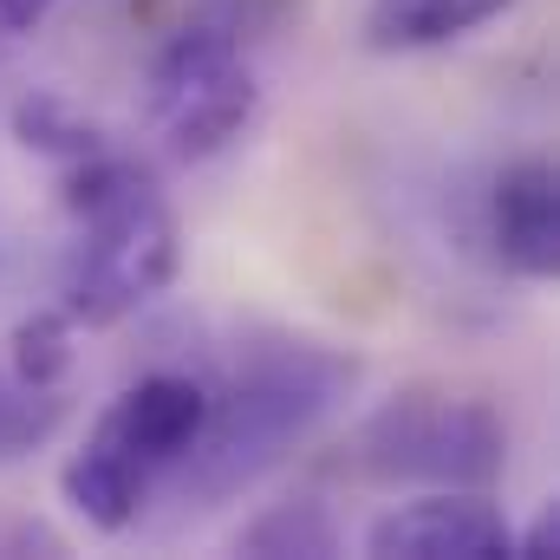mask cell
<instances>
[{
    "instance_id": "cell-1",
    "label": "cell",
    "mask_w": 560,
    "mask_h": 560,
    "mask_svg": "<svg viewBox=\"0 0 560 560\" xmlns=\"http://www.w3.org/2000/svg\"><path fill=\"white\" fill-rule=\"evenodd\" d=\"M352 385H359V359L339 346H319V339L248 346L235 359V372L222 385H209L202 430L183 450L176 476L163 482L170 502L183 515L235 502L242 489L275 476L319 423H332V411L352 398Z\"/></svg>"
},
{
    "instance_id": "cell-2",
    "label": "cell",
    "mask_w": 560,
    "mask_h": 560,
    "mask_svg": "<svg viewBox=\"0 0 560 560\" xmlns=\"http://www.w3.org/2000/svg\"><path fill=\"white\" fill-rule=\"evenodd\" d=\"M66 215L72 248L59 275V313L72 326H118L143 313L183 268V229L156 176L118 150H92L66 163Z\"/></svg>"
},
{
    "instance_id": "cell-3",
    "label": "cell",
    "mask_w": 560,
    "mask_h": 560,
    "mask_svg": "<svg viewBox=\"0 0 560 560\" xmlns=\"http://www.w3.org/2000/svg\"><path fill=\"white\" fill-rule=\"evenodd\" d=\"M202 411L209 385L189 372H143L138 385H125L59 469L72 515L98 535H131L143 509L163 495V482L176 476L183 450L196 443Z\"/></svg>"
},
{
    "instance_id": "cell-4",
    "label": "cell",
    "mask_w": 560,
    "mask_h": 560,
    "mask_svg": "<svg viewBox=\"0 0 560 560\" xmlns=\"http://www.w3.org/2000/svg\"><path fill=\"white\" fill-rule=\"evenodd\" d=\"M352 476L385 489H489L509 469V423L469 392H398L346 443Z\"/></svg>"
},
{
    "instance_id": "cell-5",
    "label": "cell",
    "mask_w": 560,
    "mask_h": 560,
    "mask_svg": "<svg viewBox=\"0 0 560 560\" xmlns=\"http://www.w3.org/2000/svg\"><path fill=\"white\" fill-rule=\"evenodd\" d=\"M261 112V79L248 59V39H235L222 20H189L170 33L143 72V118L176 163H209L229 143L248 138Z\"/></svg>"
},
{
    "instance_id": "cell-6",
    "label": "cell",
    "mask_w": 560,
    "mask_h": 560,
    "mask_svg": "<svg viewBox=\"0 0 560 560\" xmlns=\"http://www.w3.org/2000/svg\"><path fill=\"white\" fill-rule=\"evenodd\" d=\"M509 548L515 528L482 489H423L365 528V555L378 560H489Z\"/></svg>"
},
{
    "instance_id": "cell-7",
    "label": "cell",
    "mask_w": 560,
    "mask_h": 560,
    "mask_svg": "<svg viewBox=\"0 0 560 560\" xmlns=\"http://www.w3.org/2000/svg\"><path fill=\"white\" fill-rule=\"evenodd\" d=\"M482 242L515 280H555L560 268V183L548 156H515L482 189Z\"/></svg>"
},
{
    "instance_id": "cell-8",
    "label": "cell",
    "mask_w": 560,
    "mask_h": 560,
    "mask_svg": "<svg viewBox=\"0 0 560 560\" xmlns=\"http://www.w3.org/2000/svg\"><path fill=\"white\" fill-rule=\"evenodd\" d=\"M515 0H372L365 13V46L372 52H430L450 46L476 26H489Z\"/></svg>"
},
{
    "instance_id": "cell-9",
    "label": "cell",
    "mask_w": 560,
    "mask_h": 560,
    "mask_svg": "<svg viewBox=\"0 0 560 560\" xmlns=\"http://www.w3.org/2000/svg\"><path fill=\"white\" fill-rule=\"evenodd\" d=\"M13 138L26 143V150H39V156H52V163H79V156L105 150L98 125L85 112H72L59 92H26L13 105Z\"/></svg>"
},
{
    "instance_id": "cell-10",
    "label": "cell",
    "mask_w": 560,
    "mask_h": 560,
    "mask_svg": "<svg viewBox=\"0 0 560 560\" xmlns=\"http://www.w3.org/2000/svg\"><path fill=\"white\" fill-rule=\"evenodd\" d=\"M242 555H332L339 548V522L326 502L300 495V502H275L268 515H255L235 541Z\"/></svg>"
},
{
    "instance_id": "cell-11",
    "label": "cell",
    "mask_w": 560,
    "mask_h": 560,
    "mask_svg": "<svg viewBox=\"0 0 560 560\" xmlns=\"http://www.w3.org/2000/svg\"><path fill=\"white\" fill-rule=\"evenodd\" d=\"M66 423V385H26L13 372H0V463L33 456L39 443H52Z\"/></svg>"
},
{
    "instance_id": "cell-12",
    "label": "cell",
    "mask_w": 560,
    "mask_h": 560,
    "mask_svg": "<svg viewBox=\"0 0 560 560\" xmlns=\"http://www.w3.org/2000/svg\"><path fill=\"white\" fill-rule=\"evenodd\" d=\"M72 319L52 306V313H33V319H20L13 326V378H26V385H66V372H72Z\"/></svg>"
},
{
    "instance_id": "cell-13",
    "label": "cell",
    "mask_w": 560,
    "mask_h": 560,
    "mask_svg": "<svg viewBox=\"0 0 560 560\" xmlns=\"http://www.w3.org/2000/svg\"><path fill=\"white\" fill-rule=\"evenodd\" d=\"M287 13H293V0H222L209 20H222L235 39H261L268 26H280V20H287Z\"/></svg>"
},
{
    "instance_id": "cell-14",
    "label": "cell",
    "mask_w": 560,
    "mask_h": 560,
    "mask_svg": "<svg viewBox=\"0 0 560 560\" xmlns=\"http://www.w3.org/2000/svg\"><path fill=\"white\" fill-rule=\"evenodd\" d=\"M59 0H0V39H20V33H33L46 13H52Z\"/></svg>"
},
{
    "instance_id": "cell-15",
    "label": "cell",
    "mask_w": 560,
    "mask_h": 560,
    "mask_svg": "<svg viewBox=\"0 0 560 560\" xmlns=\"http://www.w3.org/2000/svg\"><path fill=\"white\" fill-rule=\"evenodd\" d=\"M555 541H560V515H555V509H541V515H535V528H528L509 555H528V560H535V555H555Z\"/></svg>"
}]
</instances>
